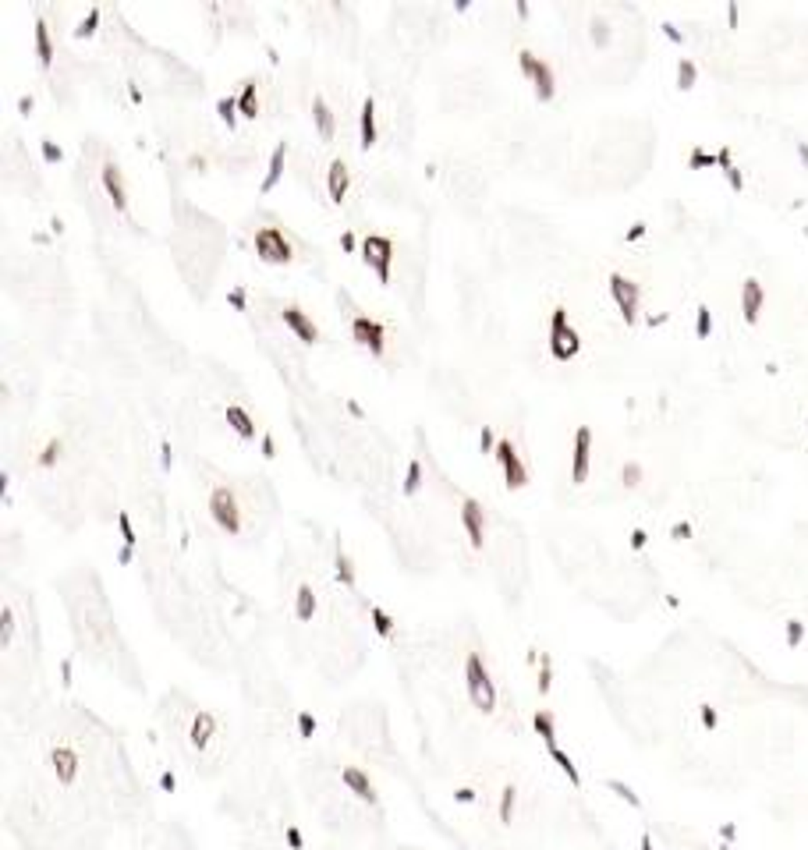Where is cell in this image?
Returning <instances> with one entry per match:
<instances>
[{
    "label": "cell",
    "instance_id": "obj_1",
    "mask_svg": "<svg viewBox=\"0 0 808 850\" xmlns=\"http://www.w3.org/2000/svg\"><path fill=\"white\" fill-rule=\"evenodd\" d=\"M465 684H468V694H472L475 709L493 712V705H496V684H493V677L486 670V662L478 659V652H468V659H465Z\"/></svg>",
    "mask_w": 808,
    "mask_h": 850
},
{
    "label": "cell",
    "instance_id": "obj_2",
    "mask_svg": "<svg viewBox=\"0 0 808 850\" xmlns=\"http://www.w3.org/2000/svg\"><path fill=\"white\" fill-rule=\"evenodd\" d=\"M578 347H582V337H578V329L567 323V309H553V316H550V354L553 358H571V354H578Z\"/></svg>",
    "mask_w": 808,
    "mask_h": 850
},
{
    "label": "cell",
    "instance_id": "obj_3",
    "mask_svg": "<svg viewBox=\"0 0 808 850\" xmlns=\"http://www.w3.org/2000/svg\"><path fill=\"white\" fill-rule=\"evenodd\" d=\"M209 514H213V521L224 532H231V535L242 532V507H237V496L227 485H217V489L209 493Z\"/></svg>",
    "mask_w": 808,
    "mask_h": 850
},
{
    "label": "cell",
    "instance_id": "obj_4",
    "mask_svg": "<svg viewBox=\"0 0 808 850\" xmlns=\"http://www.w3.org/2000/svg\"><path fill=\"white\" fill-rule=\"evenodd\" d=\"M255 252L266 262H291V255H294L291 241L280 227H259L255 230Z\"/></svg>",
    "mask_w": 808,
    "mask_h": 850
},
{
    "label": "cell",
    "instance_id": "obj_5",
    "mask_svg": "<svg viewBox=\"0 0 808 850\" xmlns=\"http://www.w3.org/2000/svg\"><path fill=\"white\" fill-rule=\"evenodd\" d=\"M362 259H366V266L376 269V277H379L383 284L390 280V262H394V245H390V237L369 234V237L362 241Z\"/></svg>",
    "mask_w": 808,
    "mask_h": 850
},
{
    "label": "cell",
    "instance_id": "obj_6",
    "mask_svg": "<svg viewBox=\"0 0 808 850\" xmlns=\"http://www.w3.org/2000/svg\"><path fill=\"white\" fill-rule=\"evenodd\" d=\"M518 64H521V71L535 82V96L539 100H550L553 96V89H557V82H553V68L546 64L543 57H535L532 50H521L518 53Z\"/></svg>",
    "mask_w": 808,
    "mask_h": 850
},
{
    "label": "cell",
    "instance_id": "obj_7",
    "mask_svg": "<svg viewBox=\"0 0 808 850\" xmlns=\"http://www.w3.org/2000/svg\"><path fill=\"white\" fill-rule=\"evenodd\" d=\"M610 294H613V301H617V309H620V316H624V323H635L638 319V284L635 280H627L624 273H610Z\"/></svg>",
    "mask_w": 808,
    "mask_h": 850
},
{
    "label": "cell",
    "instance_id": "obj_8",
    "mask_svg": "<svg viewBox=\"0 0 808 850\" xmlns=\"http://www.w3.org/2000/svg\"><path fill=\"white\" fill-rule=\"evenodd\" d=\"M496 461L503 464V478H507L511 489H521V485L528 482V471H525V464H521V458H518V450H514L511 440H500L496 443Z\"/></svg>",
    "mask_w": 808,
    "mask_h": 850
},
{
    "label": "cell",
    "instance_id": "obj_9",
    "mask_svg": "<svg viewBox=\"0 0 808 850\" xmlns=\"http://www.w3.org/2000/svg\"><path fill=\"white\" fill-rule=\"evenodd\" d=\"M461 525L468 532V542L475 545V550H483V542H486V510L478 507V500L468 496L461 503Z\"/></svg>",
    "mask_w": 808,
    "mask_h": 850
},
{
    "label": "cell",
    "instance_id": "obj_10",
    "mask_svg": "<svg viewBox=\"0 0 808 850\" xmlns=\"http://www.w3.org/2000/svg\"><path fill=\"white\" fill-rule=\"evenodd\" d=\"M351 333H354V341L362 344V347H369L372 354H383V347H386V341H383V323H376V319H369V316H354V319H351Z\"/></svg>",
    "mask_w": 808,
    "mask_h": 850
},
{
    "label": "cell",
    "instance_id": "obj_11",
    "mask_svg": "<svg viewBox=\"0 0 808 850\" xmlns=\"http://www.w3.org/2000/svg\"><path fill=\"white\" fill-rule=\"evenodd\" d=\"M589 453H592V429L582 425L575 433V453H571V482H585L589 478Z\"/></svg>",
    "mask_w": 808,
    "mask_h": 850
},
{
    "label": "cell",
    "instance_id": "obj_12",
    "mask_svg": "<svg viewBox=\"0 0 808 850\" xmlns=\"http://www.w3.org/2000/svg\"><path fill=\"white\" fill-rule=\"evenodd\" d=\"M100 174H103V185H107L110 202H114L117 209H128V188H125V174H121V167H117L114 160H107Z\"/></svg>",
    "mask_w": 808,
    "mask_h": 850
},
{
    "label": "cell",
    "instance_id": "obj_13",
    "mask_svg": "<svg viewBox=\"0 0 808 850\" xmlns=\"http://www.w3.org/2000/svg\"><path fill=\"white\" fill-rule=\"evenodd\" d=\"M762 284L755 277H748L741 284V312H744V323H759V312H762Z\"/></svg>",
    "mask_w": 808,
    "mask_h": 850
},
{
    "label": "cell",
    "instance_id": "obj_14",
    "mask_svg": "<svg viewBox=\"0 0 808 850\" xmlns=\"http://www.w3.org/2000/svg\"><path fill=\"white\" fill-rule=\"evenodd\" d=\"M280 316H284V323H287V326L298 333V341H305V344H316V341H319V329H316V323H312V319H309L302 309H298V305H287Z\"/></svg>",
    "mask_w": 808,
    "mask_h": 850
},
{
    "label": "cell",
    "instance_id": "obj_15",
    "mask_svg": "<svg viewBox=\"0 0 808 850\" xmlns=\"http://www.w3.org/2000/svg\"><path fill=\"white\" fill-rule=\"evenodd\" d=\"M50 766H53V776L61 783H75L78 776V754L71 748H53L50 751Z\"/></svg>",
    "mask_w": 808,
    "mask_h": 850
},
{
    "label": "cell",
    "instance_id": "obj_16",
    "mask_svg": "<svg viewBox=\"0 0 808 850\" xmlns=\"http://www.w3.org/2000/svg\"><path fill=\"white\" fill-rule=\"evenodd\" d=\"M348 163L337 156L334 163H330V170H326V188H330V199L334 202H344V195H348Z\"/></svg>",
    "mask_w": 808,
    "mask_h": 850
},
{
    "label": "cell",
    "instance_id": "obj_17",
    "mask_svg": "<svg viewBox=\"0 0 808 850\" xmlns=\"http://www.w3.org/2000/svg\"><path fill=\"white\" fill-rule=\"evenodd\" d=\"M341 776H344V786H351V794H354V797H362V801H376V786H372V779H369L362 769L348 766Z\"/></svg>",
    "mask_w": 808,
    "mask_h": 850
},
{
    "label": "cell",
    "instance_id": "obj_18",
    "mask_svg": "<svg viewBox=\"0 0 808 850\" xmlns=\"http://www.w3.org/2000/svg\"><path fill=\"white\" fill-rule=\"evenodd\" d=\"M358 135H362V149H372V142H376V100L372 96H366V103H362Z\"/></svg>",
    "mask_w": 808,
    "mask_h": 850
},
{
    "label": "cell",
    "instance_id": "obj_19",
    "mask_svg": "<svg viewBox=\"0 0 808 850\" xmlns=\"http://www.w3.org/2000/svg\"><path fill=\"white\" fill-rule=\"evenodd\" d=\"M284 160H287V142H277V149H273V156H269V167H266V177H262V192H269V188H277V181L284 177Z\"/></svg>",
    "mask_w": 808,
    "mask_h": 850
},
{
    "label": "cell",
    "instance_id": "obj_20",
    "mask_svg": "<svg viewBox=\"0 0 808 850\" xmlns=\"http://www.w3.org/2000/svg\"><path fill=\"white\" fill-rule=\"evenodd\" d=\"M213 730H217V716L213 712H195V719H192V744L195 748H206L209 744V737H213Z\"/></svg>",
    "mask_w": 808,
    "mask_h": 850
},
{
    "label": "cell",
    "instance_id": "obj_21",
    "mask_svg": "<svg viewBox=\"0 0 808 850\" xmlns=\"http://www.w3.org/2000/svg\"><path fill=\"white\" fill-rule=\"evenodd\" d=\"M227 422H231V429H234L237 436H245V440H252V436H255V422L249 418V411H245V408L227 404Z\"/></svg>",
    "mask_w": 808,
    "mask_h": 850
},
{
    "label": "cell",
    "instance_id": "obj_22",
    "mask_svg": "<svg viewBox=\"0 0 808 850\" xmlns=\"http://www.w3.org/2000/svg\"><path fill=\"white\" fill-rule=\"evenodd\" d=\"M312 120H316V128H319V135L323 138H334V114H330V107H326V100H312Z\"/></svg>",
    "mask_w": 808,
    "mask_h": 850
},
{
    "label": "cell",
    "instance_id": "obj_23",
    "mask_svg": "<svg viewBox=\"0 0 808 850\" xmlns=\"http://www.w3.org/2000/svg\"><path fill=\"white\" fill-rule=\"evenodd\" d=\"M36 57H39L43 68L53 64V43H50V33H46V21L43 18L36 21Z\"/></svg>",
    "mask_w": 808,
    "mask_h": 850
},
{
    "label": "cell",
    "instance_id": "obj_24",
    "mask_svg": "<svg viewBox=\"0 0 808 850\" xmlns=\"http://www.w3.org/2000/svg\"><path fill=\"white\" fill-rule=\"evenodd\" d=\"M255 93H259V85L249 78V82H242V93H237V110H242L245 117H259V103H255Z\"/></svg>",
    "mask_w": 808,
    "mask_h": 850
},
{
    "label": "cell",
    "instance_id": "obj_25",
    "mask_svg": "<svg viewBox=\"0 0 808 850\" xmlns=\"http://www.w3.org/2000/svg\"><path fill=\"white\" fill-rule=\"evenodd\" d=\"M695 78H699L695 60H692V57H681V60H677V89H692Z\"/></svg>",
    "mask_w": 808,
    "mask_h": 850
},
{
    "label": "cell",
    "instance_id": "obj_26",
    "mask_svg": "<svg viewBox=\"0 0 808 850\" xmlns=\"http://www.w3.org/2000/svg\"><path fill=\"white\" fill-rule=\"evenodd\" d=\"M535 730H539V737L546 741V748H553L557 744V726H553V716L550 712H535Z\"/></svg>",
    "mask_w": 808,
    "mask_h": 850
},
{
    "label": "cell",
    "instance_id": "obj_27",
    "mask_svg": "<svg viewBox=\"0 0 808 850\" xmlns=\"http://www.w3.org/2000/svg\"><path fill=\"white\" fill-rule=\"evenodd\" d=\"M550 754H553V762L560 766V772H564L567 779H571V783L578 786V783H582V776H578V769H575V762H571V754H567V751H560L557 744L550 748Z\"/></svg>",
    "mask_w": 808,
    "mask_h": 850
},
{
    "label": "cell",
    "instance_id": "obj_28",
    "mask_svg": "<svg viewBox=\"0 0 808 850\" xmlns=\"http://www.w3.org/2000/svg\"><path fill=\"white\" fill-rule=\"evenodd\" d=\"M294 610H298V617H302V620H309V617L316 613V595H312V588H298V606H294Z\"/></svg>",
    "mask_w": 808,
    "mask_h": 850
},
{
    "label": "cell",
    "instance_id": "obj_29",
    "mask_svg": "<svg viewBox=\"0 0 808 850\" xmlns=\"http://www.w3.org/2000/svg\"><path fill=\"white\" fill-rule=\"evenodd\" d=\"M217 110H220V120H224V125H234V117L242 114V110H237V96H220V100H217Z\"/></svg>",
    "mask_w": 808,
    "mask_h": 850
},
{
    "label": "cell",
    "instance_id": "obj_30",
    "mask_svg": "<svg viewBox=\"0 0 808 850\" xmlns=\"http://www.w3.org/2000/svg\"><path fill=\"white\" fill-rule=\"evenodd\" d=\"M418 485H422V464L411 461V464H408V475H404V493H408V496L418 493Z\"/></svg>",
    "mask_w": 808,
    "mask_h": 850
},
{
    "label": "cell",
    "instance_id": "obj_31",
    "mask_svg": "<svg viewBox=\"0 0 808 850\" xmlns=\"http://www.w3.org/2000/svg\"><path fill=\"white\" fill-rule=\"evenodd\" d=\"M57 461H61V440H50V443L43 446V453H39V464H43V468H53Z\"/></svg>",
    "mask_w": 808,
    "mask_h": 850
},
{
    "label": "cell",
    "instance_id": "obj_32",
    "mask_svg": "<svg viewBox=\"0 0 808 850\" xmlns=\"http://www.w3.org/2000/svg\"><path fill=\"white\" fill-rule=\"evenodd\" d=\"M610 790H613L617 797H624L627 804H635V808L642 804V801H638V794H635V790H631V786H627V783H620V779H610Z\"/></svg>",
    "mask_w": 808,
    "mask_h": 850
},
{
    "label": "cell",
    "instance_id": "obj_33",
    "mask_svg": "<svg viewBox=\"0 0 808 850\" xmlns=\"http://www.w3.org/2000/svg\"><path fill=\"white\" fill-rule=\"evenodd\" d=\"M695 333L699 337H709L712 333V312L706 309V305H699V319H695Z\"/></svg>",
    "mask_w": 808,
    "mask_h": 850
},
{
    "label": "cell",
    "instance_id": "obj_34",
    "mask_svg": "<svg viewBox=\"0 0 808 850\" xmlns=\"http://www.w3.org/2000/svg\"><path fill=\"white\" fill-rule=\"evenodd\" d=\"M592 39L600 43V46H607V43H610V28H607V21H603V18H592Z\"/></svg>",
    "mask_w": 808,
    "mask_h": 850
},
{
    "label": "cell",
    "instance_id": "obj_35",
    "mask_svg": "<svg viewBox=\"0 0 808 850\" xmlns=\"http://www.w3.org/2000/svg\"><path fill=\"white\" fill-rule=\"evenodd\" d=\"M688 163L692 167H712V163H720L712 153H706V149H692V156H688Z\"/></svg>",
    "mask_w": 808,
    "mask_h": 850
},
{
    "label": "cell",
    "instance_id": "obj_36",
    "mask_svg": "<svg viewBox=\"0 0 808 850\" xmlns=\"http://www.w3.org/2000/svg\"><path fill=\"white\" fill-rule=\"evenodd\" d=\"M96 21H100V11L93 8V11H89L82 21H78V28H75V36H89V33H93V28H96Z\"/></svg>",
    "mask_w": 808,
    "mask_h": 850
},
{
    "label": "cell",
    "instance_id": "obj_37",
    "mask_svg": "<svg viewBox=\"0 0 808 850\" xmlns=\"http://www.w3.org/2000/svg\"><path fill=\"white\" fill-rule=\"evenodd\" d=\"M801 638H805L801 620H787V645H791V649H798V645H801Z\"/></svg>",
    "mask_w": 808,
    "mask_h": 850
},
{
    "label": "cell",
    "instance_id": "obj_38",
    "mask_svg": "<svg viewBox=\"0 0 808 850\" xmlns=\"http://www.w3.org/2000/svg\"><path fill=\"white\" fill-rule=\"evenodd\" d=\"M372 620H376V631H379V634H390V631H394V620L386 617L379 606H372Z\"/></svg>",
    "mask_w": 808,
    "mask_h": 850
},
{
    "label": "cell",
    "instance_id": "obj_39",
    "mask_svg": "<svg viewBox=\"0 0 808 850\" xmlns=\"http://www.w3.org/2000/svg\"><path fill=\"white\" fill-rule=\"evenodd\" d=\"M642 482V468L631 461V464H624V485H627V489H635V485Z\"/></svg>",
    "mask_w": 808,
    "mask_h": 850
},
{
    "label": "cell",
    "instance_id": "obj_40",
    "mask_svg": "<svg viewBox=\"0 0 808 850\" xmlns=\"http://www.w3.org/2000/svg\"><path fill=\"white\" fill-rule=\"evenodd\" d=\"M43 156H46L50 163H61V156H64V153H61V145H57L53 138H43Z\"/></svg>",
    "mask_w": 808,
    "mask_h": 850
},
{
    "label": "cell",
    "instance_id": "obj_41",
    "mask_svg": "<svg viewBox=\"0 0 808 850\" xmlns=\"http://www.w3.org/2000/svg\"><path fill=\"white\" fill-rule=\"evenodd\" d=\"M478 446H483V453H496V436H493L490 425H486L483 433H478Z\"/></svg>",
    "mask_w": 808,
    "mask_h": 850
},
{
    "label": "cell",
    "instance_id": "obj_42",
    "mask_svg": "<svg viewBox=\"0 0 808 850\" xmlns=\"http://www.w3.org/2000/svg\"><path fill=\"white\" fill-rule=\"evenodd\" d=\"M511 808H514V786H507V790H503V804H500V818H503V822H511Z\"/></svg>",
    "mask_w": 808,
    "mask_h": 850
},
{
    "label": "cell",
    "instance_id": "obj_43",
    "mask_svg": "<svg viewBox=\"0 0 808 850\" xmlns=\"http://www.w3.org/2000/svg\"><path fill=\"white\" fill-rule=\"evenodd\" d=\"M337 574H341V581H344V585H351V581H354V570H351V560H348L344 553L337 557Z\"/></svg>",
    "mask_w": 808,
    "mask_h": 850
},
{
    "label": "cell",
    "instance_id": "obj_44",
    "mask_svg": "<svg viewBox=\"0 0 808 850\" xmlns=\"http://www.w3.org/2000/svg\"><path fill=\"white\" fill-rule=\"evenodd\" d=\"M117 525H121L125 545H135V532H132V521H128V514H117Z\"/></svg>",
    "mask_w": 808,
    "mask_h": 850
},
{
    "label": "cell",
    "instance_id": "obj_45",
    "mask_svg": "<svg viewBox=\"0 0 808 850\" xmlns=\"http://www.w3.org/2000/svg\"><path fill=\"white\" fill-rule=\"evenodd\" d=\"M724 174H727V181H730V188H734V192H741V188H744V177H741V170H737L734 163H730V167H724Z\"/></svg>",
    "mask_w": 808,
    "mask_h": 850
},
{
    "label": "cell",
    "instance_id": "obj_46",
    "mask_svg": "<svg viewBox=\"0 0 808 850\" xmlns=\"http://www.w3.org/2000/svg\"><path fill=\"white\" fill-rule=\"evenodd\" d=\"M227 301H231L234 309H245V291H242V287H234V291L227 294Z\"/></svg>",
    "mask_w": 808,
    "mask_h": 850
},
{
    "label": "cell",
    "instance_id": "obj_47",
    "mask_svg": "<svg viewBox=\"0 0 808 850\" xmlns=\"http://www.w3.org/2000/svg\"><path fill=\"white\" fill-rule=\"evenodd\" d=\"M11 631H15V613L4 610V642H11Z\"/></svg>",
    "mask_w": 808,
    "mask_h": 850
},
{
    "label": "cell",
    "instance_id": "obj_48",
    "mask_svg": "<svg viewBox=\"0 0 808 850\" xmlns=\"http://www.w3.org/2000/svg\"><path fill=\"white\" fill-rule=\"evenodd\" d=\"M645 542H649V535H645L642 528H635V532H631V545H635V550H642Z\"/></svg>",
    "mask_w": 808,
    "mask_h": 850
},
{
    "label": "cell",
    "instance_id": "obj_49",
    "mask_svg": "<svg viewBox=\"0 0 808 850\" xmlns=\"http://www.w3.org/2000/svg\"><path fill=\"white\" fill-rule=\"evenodd\" d=\"M702 723L709 726V730H712V726H716V712H712L709 705H702Z\"/></svg>",
    "mask_w": 808,
    "mask_h": 850
},
{
    "label": "cell",
    "instance_id": "obj_50",
    "mask_svg": "<svg viewBox=\"0 0 808 850\" xmlns=\"http://www.w3.org/2000/svg\"><path fill=\"white\" fill-rule=\"evenodd\" d=\"M341 245H344V252H351V248L358 245V241H354V234H351V230H344V234H341Z\"/></svg>",
    "mask_w": 808,
    "mask_h": 850
},
{
    "label": "cell",
    "instance_id": "obj_51",
    "mask_svg": "<svg viewBox=\"0 0 808 850\" xmlns=\"http://www.w3.org/2000/svg\"><path fill=\"white\" fill-rule=\"evenodd\" d=\"M645 234V224H631V230H627V241H638Z\"/></svg>",
    "mask_w": 808,
    "mask_h": 850
},
{
    "label": "cell",
    "instance_id": "obj_52",
    "mask_svg": "<svg viewBox=\"0 0 808 850\" xmlns=\"http://www.w3.org/2000/svg\"><path fill=\"white\" fill-rule=\"evenodd\" d=\"M663 33H667V36H670V39H674V43H681V39H684V36H681V33H677V28H674V25H670V21H667V25H663Z\"/></svg>",
    "mask_w": 808,
    "mask_h": 850
},
{
    "label": "cell",
    "instance_id": "obj_53",
    "mask_svg": "<svg viewBox=\"0 0 808 850\" xmlns=\"http://www.w3.org/2000/svg\"><path fill=\"white\" fill-rule=\"evenodd\" d=\"M716 160H720V167H730V149H720V153H716Z\"/></svg>",
    "mask_w": 808,
    "mask_h": 850
},
{
    "label": "cell",
    "instance_id": "obj_54",
    "mask_svg": "<svg viewBox=\"0 0 808 850\" xmlns=\"http://www.w3.org/2000/svg\"><path fill=\"white\" fill-rule=\"evenodd\" d=\"M674 535H677V539H688V535H692V528H688V525H677Z\"/></svg>",
    "mask_w": 808,
    "mask_h": 850
},
{
    "label": "cell",
    "instance_id": "obj_55",
    "mask_svg": "<svg viewBox=\"0 0 808 850\" xmlns=\"http://www.w3.org/2000/svg\"><path fill=\"white\" fill-rule=\"evenodd\" d=\"M798 156L808 163V142H798Z\"/></svg>",
    "mask_w": 808,
    "mask_h": 850
},
{
    "label": "cell",
    "instance_id": "obj_56",
    "mask_svg": "<svg viewBox=\"0 0 808 850\" xmlns=\"http://www.w3.org/2000/svg\"><path fill=\"white\" fill-rule=\"evenodd\" d=\"M727 18H730V25H737V4H730V8H727Z\"/></svg>",
    "mask_w": 808,
    "mask_h": 850
},
{
    "label": "cell",
    "instance_id": "obj_57",
    "mask_svg": "<svg viewBox=\"0 0 808 850\" xmlns=\"http://www.w3.org/2000/svg\"><path fill=\"white\" fill-rule=\"evenodd\" d=\"M642 850H652V840L649 836H642Z\"/></svg>",
    "mask_w": 808,
    "mask_h": 850
}]
</instances>
